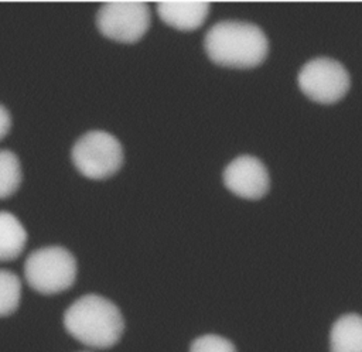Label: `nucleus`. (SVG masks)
<instances>
[{
    "label": "nucleus",
    "instance_id": "obj_9",
    "mask_svg": "<svg viewBox=\"0 0 362 352\" xmlns=\"http://www.w3.org/2000/svg\"><path fill=\"white\" fill-rule=\"evenodd\" d=\"M331 352H362V315L339 317L329 332Z\"/></svg>",
    "mask_w": 362,
    "mask_h": 352
},
{
    "label": "nucleus",
    "instance_id": "obj_10",
    "mask_svg": "<svg viewBox=\"0 0 362 352\" xmlns=\"http://www.w3.org/2000/svg\"><path fill=\"white\" fill-rule=\"evenodd\" d=\"M28 235L11 212L0 211V262L14 260L25 247Z\"/></svg>",
    "mask_w": 362,
    "mask_h": 352
},
{
    "label": "nucleus",
    "instance_id": "obj_11",
    "mask_svg": "<svg viewBox=\"0 0 362 352\" xmlns=\"http://www.w3.org/2000/svg\"><path fill=\"white\" fill-rule=\"evenodd\" d=\"M23 180L21 164L10 150H0V199L13 195Z\"/></svg>",
    "mask_w": 362,
    "mask_h": 352
},
{
    "label": "nucleus",
    "instance_id": "obj_14",
    "mask_svg": "<svg viewBox=\"0 0 362 352\" xmlns=\"http://www.w3.org/2000/svg\"><path fill=\"white\" fill-rule=\"evenodd\" d=\"M11 127V116L7 107L0 105V140L7 136L8 130Z\"/></svg>",
    "mask_w": 362,
    "mask_h": 352
},
{
    "label": "nucleus",
    "instance_id": "obj_4",
    "mask_svg": "<svg viewBox=\"0 0 362 352\" xmlns=\"http://www.w3.org/2000/svg\"><path fill=\"white\" fill-rule=\"evenodd\" d=\"M71 158L83 177L105 180L122 168L124 153L122 143L113 134L103 130H90L74 143Z\"/></svg>",
    "mask_w": 362,
    "mask_h": 352
},
{
    "label": "nucleus",
    "instance_id": "obj_8",
    "mask_svg": "<svg viewBox=\"0 0 362 352\" xmlns=\"http://www.w3.org/2000/svg\"><path fill=\"white\" fill-rule=\"evenodd\" d=\"M157 13L173 28L194 31L204 24L209 13V3L202 0H165L157 4Z\"/></svg>",
    "mask_w": 362,
    "mask_h": 352
},
{
    "label": "nucleus",
    "instance_id": "obj_12",
    "mask_svg": "<svg viewBox=\"0 0 362 352\" xmlns=\"http://www.w3.org/2000/svg\"><path fill=\"white\" fill-rule=\"evenodd\" d=\"M21 281L10 270L0 269V317L13 314L20 304Z\"/></svg>",
    "mask_w": 362,
    "mask_h": 352
},
{
    "label": "nucleus",
    "instance_id": "obj_13",
    "mask_svg": "<svg viewBox=\"0 0 362 352\" xmlns=\"http://www.w3.org/2000/svg\"><path fill=\"white\" fill-rule=\"evenodd\" d=\"M189 352H236L235 345L219 335L206 334L192 341Z\"/></svg>",
    "mask_w": 362,
    "mask_h": 352
},
{
    "label": "nucleus",
    "instance_id": "obj_6",
    "mask_svg": "<svg viewBox=\"0 0 362 352\" xmlns=\"http://www.w3.org/2000/svg\"><path fill=\"white\" fill-rule=\"evenodd\" d=\"M300 90L313 102L331 105L341 100L351 88L348 69L328 57L305 62L297 76Z\"/></svg>",
    "mask_w": 362,
    "mask_h": 352
},
{
    "label": "nucleus",
    "instance_id": "obj_5",
    "mask_svg": "<svg viewBox=\"0 0 362 352\" xmlns=\"http://www.w3.org/2000/svg\"><path fill=\"white\" fill-rule=\"evenodd\" d=\"M150 24L151 14L144 1H107L96 14V27L100 34L123 44H134L141 40Z\"/></svg>",
    "mask_w": 362,
    "mask_h": 352
},
{
    "label": "nucleus",
    "instance_id": "obj_2",
    "mask_svg": "<svg viewBox=\"0 0 362 352\" xmlns=\"http://www.w3.org/2000/svg\"><path fill=\"white\" fill-rule=\"evenodd\" d=\"M64 327L81 344L105 349L119 342L124 319L115 303L98 294H86L66 308Z\"/></svg>",
    "mask_w": 362,
    "mask_h": 352
},
{
    "label": "nucleus",
    "instance_id": "obj_1",
    "mask_svg": "<svg viewBox=\"0 0 362 352\" xmlns=\"http://www.w3.org/2000/svg\"><path fill=\"white\" fill-rule=\"evenodd\" d=\"M208 58L221 66L247 69L260 65L269 54L263 30L246 21L225 20L212 25L204 40Z\"/></svg>",
    "mask_w": 362,
    "mask_h": 352
},
{
    "label": "nucleus",
    "instance_id": "obj_7",
    "mask_svg": "<svg viewBox=\"0 0 362 352\" xmlns=\"http://www.w3.org/2000/svg\"><path fill=\"white\" fill-rule=\"evenodd\" d=\"M223 184L235 195L245 199H260L270 188L266 165L255 156L243 154L233 158L223 170Z\"/></svg>",
    "mask_w": 362,
    "mask_h": 352
},
{
    "label": "nucleus",
    "instance_id": "obj_3",
    "mask_svg": "<svg viewBox=\"0 0 362 352\" xmlns=\"http://www.w3.org/2000/svg\"><path fill=\"white\" fill-rule=\"evenodd\" d=\"M75 256L62 246H45L28 254L24 276L28 286L41 294L68 290L76 278Z\"/></svg>",
    "mask_w": 362,
    "mask_h": 352
}]
</instances>
